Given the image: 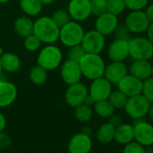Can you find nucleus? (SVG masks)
<instances>
[{"instance_id": "nucleus-4", "label": "nucleus", "mask_w": 153, "mask_h": 153, "mask_svg": "<svg viewBox=\"0 0 153 153\" xmlns=\"http://www.w3.org/2000/svg\"><path fill=\"white\" fill-rule=\"evenodd\" d=\"M62 59V52L58 46L47 44L39 51L37 64L45 68L47 71L54 70L61 65Z\"/></svg>"}, {"instance_id": "nucleus-13", "label": "nucleus", "mask_w": 153, "mask_h": 153, "mask_svg": "<svg viewBox=\"0 0 153 153\" xmlns=\"http://www.w3.org/2000/svg\"><path fill=\"white\" fill-rule=\"evenodd\" d=\"M112 91V84L103 76L92 80L88 89V94L97 102L108 99Z\"/></svg>"}, {"instance_id": "nucleus-24", "label": "nucleus", "mask_w": 153, "mask_h": 153, "mask_svg": "<svg viewBox=\"0 0 153 153\" xmlns=\"http://www.w3.org/2000/svg\"><path fill=\"white\" fill-rule=\"evenodd\" d=\"M19 6L23 13L30 17L40 15L43 5L40 0H20Z\"/></svg>"}, {"instance_id": "nucleus-36", "label": "nucleus", "mask_w": 153, "mask_h": 153, "mask_svg": "<svg viewBox=\"0 0 153 153\" xmlns=\"http://www.w3.org/2000/svg\"><path fill=\"white\" fill-rule=\"evenodd\" d=\"M126 8L130 11L144 10L149 5V0H124Z\"/></svg>"}, {"instance_id": "nucleus-25", "label": "nucleus", "mask_w": 153, "mask_h": 153, "mask_svg": "<svg viewBox=\"0 0 153 153\" xmlns=\"http://www.w3.org/2000/svg\"><path fill=\"white\" fill-rule=\"evenodd\" d=\"M114 131H115V126H114L109 122L102 124L97 131V140L103 144L110 143L111 141L114 140Z\"/></svg>"}, {"instance_id": "nucleus-26", "label": "nucleus", "mask_w": 153, "mask_h": 153, "mask_svg": "<svg viewBox=\"0 0 153 153\" xmlns=\"http://www.w3.org/2000/svg\"><path fill=\"white\" fill-rule=\"evenodd\" d=\"M94 110L98 116L102 118H109L114 114L115 109L108 101V99H105L97 101L94 104Z\"/></svg>"}, {"instance_id": "nucleus-40", "label": "nucleus", "mask_w": 153, "mask_h": 153, "mask_svg": "<svg viewBox=\"0 0 153 153\" xmlns=\"http://www.w3.org/2000/svg\"><path fill=\"white\" fill-rule=\"evenodd\" d=\"M109 119H110V121H109V123H112L114 126H118L119 124H121V123H123V118H122V116L120 115V114H114L111 117H109Z\"/></svg>"}, {"instance_id": "nucleus-47", "label": "nucleus", "mask_w": 153, "mask_h": 153, "mask_svg": "<svg viewBox=\"0 0 153 153\" xmlns=\"http://www.w3.org/2000/svg\"><path fill=\"white\" fill-rule=\"evenodd\" d=\"M41 1V3L42 4V5H44V6H48V5H51V4H52L55 0H40Z\"/></svg>"}, {"instance_id": "nucleus-17", "label": "nucleus", "mask_w": 153, "mask_h": 153, "mask_svg": "<svg viewBox=\"0 0 153 153\" xmlns=\"http://www.w3.org/2000/svg\"><path fill=\"white\" fill-rule=\"evenodd\" d=\"M92 147L93 142L90 136L79 132L69 140L68 149L69 153H89Z\"/></svg>"}, {"instance_id": "nucleus-41", "label": "nucleus", "mask_w": 153, "mask_h": 153, "mask_svg": "<svg viewBox=\"0 0 153 153\" xmlns=\"http://www.w3.org/2000/svg\"><path fill=\"white\" fill-rule=\"evenodd\" d=\"M144 12L149 23H153V3L150 5H148L146 8L144 9Z\"/></svg>"}, {"instance_id": "nucleus-9", "label": "nucleus", "mask_w": 153, "mask_h": 153, "mask_svg": "<svg viewBox=\"0 0 153 153\" xmlns=\"http://www.w3.org/2000/svg\"><path fill=\"white\" fill-rule=\"evenodd\" d=\"M68 13L73 21L79 23L86 21L92 15L90 0H70L68 6Z\"/></svg>"}, {"instance_id": "nucleus-15", "label": "nucleus", "mask_w": 153, "mask_h": 153, "mask_svg": "<svg viewBox=\"0 0 153 153\" xmlns=\"http://www.w3.org/2000/svg\"><path fill=\"white\" fill-rule=\"evenodd\" d=\"M111 61H125L129 58V40L114 39L107 49Z\"/></svg>"}, {"instance_id": "nucleus-30", "label": "nucleus", "mask_w": 153, "mask_h": 153, "mask_svg": "<svg viewBox=\"0 0 153 153\" xmlns=\"http://www.w3.org/2000/svg\"><path fill=\"white\" fill-rule=\"evenodd\" d=\"M126 9L124 0H107L106 12L114 16H120Z\"/></svg>"}, {"instance_id": "nucleus-19", "label": "nucleus", "mask_w": 153, "mask_h": 153, "mask_svg": "<svg viewBox=\"0 0 153 153\" xmlns=\"http://www.w3.org/2000/svg\"><path fill=\"white\" fill-rule=\"evenodd\" d=\"M16 86L5 79L0 80V107L12 105L17 97Z\"/></svg>"}, {"instance_id": "nucleus-46", "label": "nucleus", "mask_w": 153, "mask_h": 153, "mask_svg": "<svg viewBox=\"0 0 153 153\" xmlns=\"http://www.w3.org/2000/svg\"><path fill=\"white\" fill-rule=\"evenodd\" d=\"M148 115H149L151 123H153V104H150V106H149V109L148 112Z\"/></svg>"}, {"instance_id": "nucleus-52", "label": "nucleus", "mask_w": 153, "mask_h": 153, "mask_svg": "<svg viewBox=\"0 0 153 153\" xmlns=\"http://www.w3.org/2000/svg\"><path fill=\"white\" fill-rule=\"evenodd\" d=\"M5 78H4V76H2V74L1 75H0V80H2V79H4Z\"/></svg>"}, {"instance_id": "nucleus-2", "label": "nucleus", "mask_w": 153, "mask_h": 153, "mask_svg": "<svg viewBox=\"0 0 153 153\" xmlns=\"http://www.w3.org/2000/svg\"><path fill=\"white\" fill-rule=\"evenodd\" d=\"M82 76L94 80L104 76L105 69V62L100 54L86 53L79 61Z\"/></svg>"}, {"instance_id": "nucleus-7", "label": "nucleus", "mask_w": 153, "mask_h": 153, "mask_svg": "<svg viewBox=\"0 0 153 153\" xmlns=\"http://www.w3.org/2000/svg\"><path fill=\"white\" fill-rule=\"evenodd\" d=\"M80 44L87 53L100 54L105 46V36L96 29L90 30L84 33Z\"/></svg>"}, {"instance_id": "nucleus-11", "label": "nucleus", "mask_w": 153, "mask_h": 153, "mask_svg": "<svg viewBox=\"0 0 153 153\" xmlns=\"http://www.w3.org/2000/svg\"><path fill=\"white\" fill-rule=\"evenodd\" d=\"M88 95V89L87 86L79 81L68 86L65 93V100L69 106L75 108L84 103Z\"/></svg>"}, {"instance_id": "nucleus-3", "label": "nucleus", "mask_w": 153, "mask_h": 153, "mask_svg": "<svg viewBox=\"0 0 153 153\" xmlns=\"http://www.w3.org/2000/svg\"><path fill=\"white\" fill-rule=\"evenodd\" d=\"M129 57L133 60H150L153 58V43L147 37L131 38L129 40Z\"/></svg>"}, {"instance_id": "nucleus-51", "label": "nucleus", "mask_w": 153, "mask_h": 153, "mask_svg": "<svg viewBox=\"0 0 153 153\" xmlns=\"http://www.w3.org/2000/svg\"><path fill=\"white\" fill-rule=\"evenodd\" d=\"M2 67H1V60H0V75H1L2 74Z\"/></svg>"}, {"instance_id": "nucleus-38", "label": "nucleus", "mask_w": 153, "mask_h": 153, "mask_svg": "<svg viewBox=\"0 0 153 153\" xmlns=\"http://www.w3.org/2000/svg\"><path fill=\"white\" fill-rule=\"evenodd\" d=\"M114 36L115 39H123V40H130V35L131 33L129 32L128 28L126 27V25L124 24H121L118 25L117 27L115 28L114 32Z\"/></svg>"}, {"instance_id": "nucleus-21", "label": "nucleus", "mask_w": 153, "mask_h": 153, "mask_svg": "<svg viewBox=\"0 0 153 153\" xmlns=\"http://www.w3.org/2000/svg\"><path fill=\"white\" fill-rule=\"evenodd\" d=\"M114 140L122 145H125L134 140L133 126L129 123H121L115 127Z\"/></svg>"}, {"instance_id": "nucleus-49", "label": "nucleus", "mask_w": 153, "mask_h": 153, "mask_svg": "<svg viewBox=\"0 0 153 153\" xmlns=\"http://www.w3.org/2000/svg\"><path fill=\"white\" fill-rule=\"evenodd\" d=\"M11 0H0V4H7Z\"/></svg>"}, {"instance_id": "nucleus-53", "label": "nucleus", "mask_w": 153, "mask_h": 153, "mask_svg": "<svg viewBox=\"0 0 153 153\" xmlns=\"http://www.w3.org/2000/svg\"><path fill=\"white\" fill-rule=\"evenodd\" d=\"M151 76L153 78V64H152V69H151Z\"/></svg>"}, {"instance_id": "nucleus-50", "label": "nucleus", "mask_w": 153, "mask_h": 153, "mask_svg": "<svg viewBox=\"0 0 153 153\" xmlns=\"http://www.w3.org/2000/svg\"><path fill=\"white\" fill-rule=\"evenodd\" d=\"M4 53V51H3V48L0 46V57H1V55Z\"/></svg>"}, {"instance_id": "nucleus-44", "label": "nucleus", "mask_w": 153, "mask_h": 153, "mask_svg": "<svg viewBox=\"0 0 153 153\" xmlns=\"http://www.w3.org/2000/svg\"><path fill=\"white\" fill-rule=\"evenodd\" d=\"M95 103H96L95 99L88 94V95L87 96V97L85 98L84 104H86V105H89V106H92V105H94Z\"/></svg>"}, {"instance_id": "nucleus-31", "label": "nucleus", "mask_w": 153, "mask_h": 153, "mask_svg": "<svg viewBox=\"0 0 153 153\" xmlns=\"http://www.w3.org/2000/svg\"><path fill=\"white\" fill-rule=\"evenodd\" d=\"M51 17L53 20V22L59 28H61L62 26H64L66 24H68L71 20V18H70L68 11L63 10V9H58V10L54 11Z\"/></svg>"}, {"instance_id": "nucleus-22", "label": "nucleus", "mask_w": 153, "mask_h": 153, "mask_svg": "<svg viewBox=\"0 0 153 153\" xmlns=\"http://www.w3.org/2000/svg\"><path fill=\"white\" fill-rule=\"evenodd\" d=\"M1 67L2 70L8 73H15L21 68L20 58L13 52H4L1 57Z\"/></svg>"}, {"instance_id": "nucleus-5", "label": "nucleus", "mask_w": 153, "mask_h": 153, "mask_svg": "<svg viewBox=\"0 0 153 153\" xmlns=\"http://www.w3.org/2000/svg\"><path fill=\"white\" fill-rule=\"evenodd\" d=\"M85 31L80 23L70 20L64 26L59 28V40L66 47H72L81 43Z\"/></svg>"}, {"instance_id": "nucleus-48", "label": "nucleus", "mask_w": 153, "mask_h": 153, "mask_svg": "<svg viewBox=\"0 0 153 153\" xmlns=\"http://www.w3.org/2000/svg\"><path fill=\"white\" fill-rule=\"evenodd\" d=\"M145 153H153V148H152V146L145 147Z\"/></svg>"}, {"instance_id": "nucleus-39", "label": "nucleus", "mask_w": 153, "mask_h": 153, "mask_svg": "<svg viewBox=\"0 0 153 153\" xmlns=\"http://www.w3.org/2000/svg\"><path fill=\"white\" fill-rule=\"evenodd\" d=\"M11 143H12V139L7 133L4 131L0 132V149H7L11 145Z\"/></svg>"}, {"instance_id": "nucleus-10", "label": "nucleus", "mask_w": 153, "mask_h": 153, "mask_svg": "<svg viewBox=\"0 0 153 153\" xmlns=\"http://www.w3.org/2000/svg\"><path fill=\"white\" fill-rule=\"evenodd\" d=\"M133 126L134 140L143 147L153 145V125L141 119L136 120Z\"/></svg>"}, {"instance_id": "nucleus-6", "label": "nucleus", "mask_w": 153, "mask_h": 153, "mask_svg": "<svg viewBox=\"0 0 153 153\" xmlns=\"http://www.w3.org/2000/svg\"><path fill=\"white\" fill-rule=\"evenodd\" d=\"M150 103L142 95L139 94L128 97L124 106V111L133 120H140L148 114Z\"/></svg>"}, {"instance_id": "nucleus-18", "label": "nucleus", "mask_w": 153, "mask_h": 153, "mask_svg": "<svg viewBox=\"0 0 153 153\" xmlns=\"http://www.w3.org/2000/svg\"><path fill=\"white\" fill-rule=\"evenodd\" d=\"M142 80L135 78L131 74H127L117 84L118 90L123 92L128 97L141 94Z\"/></svg>"}, {"instance_id": "nucleus-28", "label": "nucleus", "mask_w": 153, "mask_h": 153, "mask_svg": "<svg viewBox=\"0 0 153 153\" xmlns=\"http://www.w3.org/2000/svg\"><path fill=\"white\" fill-rule=\"evenodd\" d=\"M75 117L79 122L81 123H87L91 120L93 116V110L92 107L86 105V104H81L78 106L75 107Z\"/></svg>"}, {"instance_id": "nucleus-27", "label": "nucleus", "mask_w": 153, "mask_h": 153, "mask_svg": "<svg viewBox=\"0 0 153 153\" xmlns=\"http://www.w3.org/2000/svg\"><path fill=\"white\" fill-rule=\"evenodd\" d=\"M48 71L41 67L40 65L33 66L29 72L30 80L35 85H42L46 82L48 79Z\"/></svg>"}, {"instance_id": "nucleus-45", "label": "nucleus", "mask_w": 153, "mask_h": 153, "mask_svg": "<svg viewBox=\"0 0 153 153\" xmlns=\"http://www.w3.org/2000/svg\"><path fill=\"white\" fill-rule=\"evenodd\" d=\"M81 132L84 133V134H87V135H89V136H90V134H91V132H92V130H91V128H90L89 126H85V127L82 129Z\"/></svg>"}, {"instance_id": "nucleus-37", "label": "nucleus", "mask_w": 153, "mask_h": 153, "mask_svg": "<svg viewBox=\"0 0 153 153\" xmlns=\"http://www.w3.org/2000/svg\"><path fill=\"white\" fill-rule=\"evenodd\" d=\"M123 153H145V147L132 140L124 145Z\"/></svg>"}, {"instance_id": "nucleus-12", "label": "nucleus", "mask_w": 153, "mask_h": 153, "mask_svg": "<svg viewBox=\"0 0 153 153\" xmlns=\"http://www.w3.org/2000/svg\"><path fill=\"white\" fill-rule=\"evenodd\" d=\"M60 76L63 82L68 86L79 82L83 76L79 62L69 59L62 63L60 68Z\"/></svg>"}, {"instance_id": "nucleus-20", "label": "nucleus", "mask_w": 153, "mask_h": 153, "mask_svg": "<svg viewBox=\"0 0 153 153\" xmlns=\"http://www.w3.org/2000/svg\"><path fill=\"white\" fill-rule=\"evenodd\" d=\"M128 69L129 74L143 81L151 76L152 64L149 60H133Z\"/></svg>"}, {"instance_id": "nucleus-43", "label": "nucleus", "mask_w": 153, "mask_h": 153, "mask_svg": "<svg viewBox=\"0 0 153 153\" xmlns=\"http://www.w3.org/2000/svg\"><path fill=\"white\" fill-rule=\"evenodd\" d=\"M6 126H7V119L2 113H0V132L4 131Z\"/></svg>"}, {"instance_id": "nucleus-14", "label": "nucleus", "mask_w": 153, "mask_h": 153, "mask_svg": "<svg viewBox=\"0 0 153 153\" xmlns=\"http://www.w3.org/2000/svg\"><path fill=\"white\" fill-rule=\"evenodd\" d=\"M128 73V66L124 61H111L110 64L105 66L104 76L112 85H117Z\"/></svg>"}, {"instance_id": "nucleus-33", "label": "nucleus", "mask_w": 153, "mask_h": 153, "mask_svg": "<svg viewBox=\"0 0 153 153\" xmlns=\"http://www.w3.org/2000/svg\"><path fill=\"white\" fill-rule=\"evenodd\" d=\"M91 14L96 17L106 12L107 0H90Z\"/></svg>"}, {"instance_id": "nucleus-42", "label": "nucleus", "mask_w": 153, "mask_h": 153, "mask_svg": "<svg viewBox=\"0 0 153 153\" xmlns=\"http://www.w3.org/2000/svg\"><path fill=\"white\" fill-rule=\"evenodd\" d=\"M146 33H147V38L153 43V23H150L147 31H146Z\"/></svg>"}, {"instance_id": "nucleus-35", "label": "nucleus", "mask_w": 153, "mask_h": 153, "mask_svg": "<svg viewBox=\"0 0 153 153\" xmlns=\"http://www.w3.org/2000/svg\"><path fill=\"white\" fill-rule=\"evenodd\" d=\"M86 53L87 52L85 51V50L83 49L81 44H78V45L69 47V50L68 52V57L69 59H72L74 61L79 62Z\"/></svg>"}, {"instance_id": "nucleus-32", "label": "nucleus", "mask_w": 153, "mask_h": 153, "mask_svg": "<svg viewBox=\"0 0 153 153\" xmlns=\"http://www.w3.org/2000/svg\"><path fill=\"white\" fill-rule=\"evenodd\" d=\"M42 43V42L40 41V39L37 36H35L33 33L26 36L24 41V45H25V50H27L28 51H31V52L38 51L40 49Z\"/></svg>"}, {"instance_id": "nucleus-29", "label": "nucleus", "mask_w": 153, "mask_h": 153, "mask_svg": "<svg viewBox=\"0 0 153 153\" xmlns=\"http://www.w3.org/2000/svg\"><path fill=\"white\" fill-rule=\"evenodd\" d=\"M127 99L128 97L118 89L112 91L108 97V101L112 104L114 109H123L127 102Z\"/></svg>"}, {"instance_id": "nucleus-16", "label": "nucleus", "mask_w": 153, "mask_h": 153, "mask_svg": "<svg viewBox=\"0 0 153 153\" xmlns=\"http://www.w3.org/2000/svg\"><path fill=\"white\" fill-rule=\"evenodd\" d=\"M118 25L119 21L117 16H114L109 12H105L104 14L97 16L95 29L104 36H107L114 33Z\"/></svg>"}, {"instance_id": "nucleus-1", "label": "nucleus", "mask_w": 153, "mask_h": 153, "mask_svg": "<svg viewBox=\"0 0 153 153\" xmlns=\"http://www.w3.org/2000/svg\"><path fill=\"white\" fill-rule=\"evenodd\" d=\"M42 43L53 44L59 41V27L53 22L51 16L39 17L33 22V33Z\"/></svg>"}, {"instance_id": "nucleus-54", "label": "nucleus", "mask_w": 153, "mask_h": 153, "mask_svg": "<svg viewBox=\"0 0 153 153\" xmlns=\"http://www.w3.org/2000/svg\"><path fill=\"white\" fill-rule=\"evenodd\" d=\"M152 1H153V0H152Z\"/></svg>"}, {"instance_id": "nucleus-8", "label": "nucleus", "mask_w": 153, "mask_h": 153, "mask_svg": "<svg viewBox=\"0 0 153 153\" xmlns=\"http://www.w3.org/2000/svg\"><path fill=\"white\" fill-rule=\"evenodd\" d=\"M149 21L148 20L144 10L131 11L126 18L124 25L128 28L129 32L133 34H140L147 31Z\"/></svg>"}, {"instance_id": "nucleus-23", "label": "nucleus", "mask_w": 153, "mask_h": 153, "mask_svg": "<svg viewBox=\"0 0 153 153\" xmlns=\"http://www.w3.org/2000/svg\"><path fill=\"white\" fill-rule=\"evenodd\" d=\"M16 33L23 38L32 34L33 33V22L29 16H20L14 24Z\"/></svg>"}, {"instance_id": "nucleus-34", "label": "nucleus", "mask_w": 153, "mask_h": 153, "mask_svg": "<svg viewBox=\"0 0 153 153\" xmlns=\"http://www.w3.org/2000/svg\"><path fill=\"white\" fill-rule=\"evenodd\" d=\"M141 94L149 100L150 104H153V78L152 76H149V79L143 80Z\"/></svg>"}]
</instances>
